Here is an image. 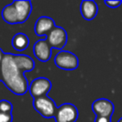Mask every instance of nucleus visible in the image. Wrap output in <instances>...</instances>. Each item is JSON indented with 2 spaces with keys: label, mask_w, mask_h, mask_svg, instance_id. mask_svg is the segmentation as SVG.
Returning a JSON list of instances; mask_svg holds the SVG:
<instances>
[{
  "label": "nucleus",
  "mask_w": 122,
  "mask_h": 122,
  "mask_svg": "<svg viewBox=\"0 0 122 122\" xmlns=\"http://www.w3.org/2000/svg\"><path fill=\"white\" fill-rule=\"evenodd\" d=\"M34 67V61L29 55L5 53L0 64L1 81L14 94L23 95L29 89L24 72L32 71Z\"/></svg>",
  "instance_id": "1"
},
{
  "label": "nucleus",
  "mask_w": 122,
  "mask_h": 122,
  "mask_svg": "<svg viewBox=\"0 0 122 122\" xmlns=\"http://www.w3.org/2000/svg\"><path fill=\"white\" fill-rule=\"evenodd\" d=\"M31 9L32 7L30 1L15 0L2 10L1 16L8 24H22L29 18Z\"/></svg>",
  "instance_id": "2"
},
{
  "label": "nucleus",
  "mask_w": 122,
  "mask_h": 122,
  "mask_svg": "<svg viewBox=\"0 0 122 122\" xmlns=\"http://www.w3.org/2000/svg\"><path fill=\"white\" fill-rule=\"evenodd\" d=\"M32 106H33L34 110L45 118L54 117L56 110H57L56 104L48 95L33 99Z\"/></svg>",
  "instance_id": "3"
},
{
  "label": "nucleus",
  "mask_w": 122,
  "mask_h": 122,
  "mask_svg": "<svg viewBox=\"0 0 122 122\" xmlns=\"http://www.w3.org/2000/svg\"><path fill=\"white\" fill-rule=\"evenodd\" d=\"M54 64L62 70L73 71L77 69L79 65V60L75 54L67 51H60L54 58Z\"/></svg>",
  "instance_id": "4"
},
{
  "label": "nucleus",
  "mask_w": 122,
  "mask_h": 122,
  "mask_svg": "<svg viewBox=\"0 0 122 122\" xmlns=\"http://www.w3.org/2000/svg\"><path fill=\"white\" fill-rule=\"evenodd\" d=\"M55 122H75L78 118V111L76 107L71 103H64L57 107Z\"/></svg>",
  "instance_id": "5"
},
{
  "label": "nucleus",
  "mask_w": 122,
  "mask_h": 122,
  "mask_svg": "<svg viewBox=\"0 0 122 122\" xmlns=\"http://www.w3.org/2000/svg\"><path fill=\"white\" fill-rule=\"evenodd\" d=\"M51 88V82L46 77H38L33 79L30 84H29L28 91L30 92V95L33 99L45 96L50 92Z\"/></svg>",
  "instance_id": "6"
},
{
  "label": "nucleus",
  "mask_w": 122,
  "mask_h": 122,
  "mask_svg": "<svg viewBox=\"0 0 122 122\" xmlns=\"http://www.w3.org/2000/svg\"><path fill=\"white\" fill-rule=\"evenodd\" d=\"M67 39H68V35L66 30L61 27L55 26L49 32L46 40L51 46V48L62 50L67 43Z\"/></svg>",
  "instance_id": "7"
},
{
  "label": "nucleus",
  "mask_w": 122,
  "mask_h": 122,
  "mask_svg": "<svg viewBox=\"0 0 122 122\" xmlns=\"http://www.w3.org/2000/svg\"><path fill=\"white\" fill-rule=\"evenodd\" d=\"M92 111L94 112V113L96 114V116L111 117L113 112V110H114V106H113L112 102L106 98L96 99L92 103Z\"/></svg>",
  "instance_id": "8"
},
{
  "label": "nucleus",
  "mask_w": 122,
  "mask_h": 122,
  "mask_svg": "<svg viewBox=\"0 0 122 122\" xmlns=\"http://www.w3.org/2000/svg\"><path fill=\"white\" fill-rule=\"evenodd\" d=\"M34 56L41 62H47L51 56V48L46 39H40L33 45Z\"/></svg>",
  "instance_id": "9"
},
{
  "label": "nucleus",
  "mask_w": 122,
  "mask_h": 122,
  "mask_svg": "<svg viewBox=\"0 0 122 122\" xmlns=\"http://www.w3.org/2000/svg\"><path fill=\"white\" fill-rule=\"evenodd\" d=\"M55 27L54 20L48 16L39 17L34 25V32L38 36L48 35L49 32Z\"/></svg>",
  "instance_id": "10"
},
{
  "label": "nucleus",
  "mask_w": 122,
  "mask_h": 122,
  "mask_svg": "<svg viewBox=\"0 0 122 122\" xmlns=\"http://www.w3.org/2000/svg\"><path fill=\"white\" fill-rule=\"evenodd\" d=\"M81 15L86 20H92L98 11L97 4L92 0H84L80 5Z\"/></svg>",
  "instance_id": "11"
},
{
  "label": "nucleus",
  "mask_w": 122,
  "mask_h": 122,
  "mask_svg": "<svg viewBox=\"0 0 122 122\" xmlns=\"http://www.w3.org/2000/svg\"><path fill=\"white\" fill-rule=\"evenodd\" d=\"M29 44H30L29 37L25 33L18 32L12 38V47L15 51H22L28 48Z\"/></svg>",
  "instance_id": "12"
},
{
  "label": "nucleus",
  "mask_w": 122,
  "mask_h": 122,
  "mask_svg": "<svg viewBox=\"0 0 122 122\" xmlns=\"http://www.w3.org/2000/svg\"><path fill=\"white\" fill-rule=\"evenodd\" d=\"M0 112L11 113V112H12V104L10 101L6 100V99L0 100Z\"/></svg>",
  "instance_id": "13"
},
{
  "label": "nucleus",
  "mask_w": 122,
  "mask_h": 122,
  "mask_svg": "<svg viewBox=\"0 0 122 122\" xmlns=\"http://www.w3.org/2000/svg\"><path fill=\"white\" fill-rule=\"evenodd\" d=\"M0 122H12V114L0 112Z\"/></svg>",
  "instance_id": "14"
},
{
  "label": "nucleus",
  "mask_w": 122,
  "mask_h": 122,
  "mask_svg": "<svg viewBox=\"0 0 122 122\" xmlns=\"http://www.w3.org/2000/svg\"><path fill=\"white\" fill-rule=\"evenodd\" d=\"M104 3H105V5L109 6L110 8L114 9V8H117L118 6H120L122 4V1H117V0H114V1H107L106 0Z\"/></svg>",
  "instance_id": "15"
},
{
  "label": "nucleus",
  "mask_w": 122,
  "mask_h": 122,
  "mask_svg": "<svg viewBox=\"0 0 122 122\" xmlns=\"http://www.w3.org/2000/svg\"><path fill=\"white\" fill-rule=\"evenodd\" d=\"M94 122H111V117H108V116H96Z\"/></svg>",
  "instance_id": "16"
},
{
  "label": "nucleus",
  "mask_w": 122,
  "mask_h": 122,
  "mask_svg": "<svg viewBox=\"0 0 122 122\" xmlns=\"http://www.w3.org/2000/svg\"><path fill=\"white\" fill-rule=\"evenodd\" d=\"M4 54H5V52L2 51V49L0 48V64H1V61H2V59H3V57H4Z\"/></svg>",
  "instance_id": "17"
},
{
  "label": "nucleus",
  "mask_w": 122,
  "mask_h": 122,
  "mask_svg": "<svg viewBox=\"0 0 122 122\" xmlns=\"http://www.w3.org/2000/svg\"><path fill=\"white\" fill-rule=\"evenodd\" d=\"M118 122H122V117H121V118H120V119L118 120Z\"/></svg>",
  "instance_id": "18"
},
{
  "label": "nucleus",
  "mask_w": 122,
  "mask_h": 122,
  "mask_svg": "<svg viewBox=\"0 0 122 122\" xmlns=\"http://www.w3.org/2000/svg\"><path fill=\"white\" fill-rule=\"evenodd\" d=\"M0 82H1V75H0Z\"/></svg>",
  "instance_id": "19"
}]
</instances>
